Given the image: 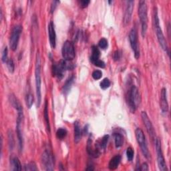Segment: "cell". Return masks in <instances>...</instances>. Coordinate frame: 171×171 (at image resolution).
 <instances>
[{
  "instance_id": "1",
  "label": "cell",
  "mask_w": 171,
  "mask_h": 171,
  "mask_svg": "<svg viewBox=\"0 0 171 171\" xmlns=\"http://www.w3.org/2000/svg\"><path fill=\"white\" fill-rule=\"evenodd\" d=\"M13 108L16 109L18 111V118L16 121V132L17 137L18 139V146L19 150L21 152L23 147V110L22 105L19 102H18L16 104L13 105Z\"/></svg>"
},
{
  "instance_id": "2",
  "label": "cell",
  "mask_w": 171,
  "mask_h": 171,
  "mask_svg": "<svg viewBox=\"0 0 171 171\" xmlns=\"http://www.w3.org/2000/svg\"><path fill=\"white\" fill-rule=\"evenodd\" d=\"M153 23H154V28L155 29L156 34H157V37L160 46H161L162 49L169 56L168 47V45H167V40H166L164 34H163L161 27H160V20H159L158 11H157V8H155L154 10Z\"/></svg>"
},
{
  "instance_id": "3",
  "label": "cell",
  "mask_w": 171,
  "mask_h": 171,
  "mask_svg": "<svg viewBox=\"0 0 171 171\" xmlns=\"http://www.w3.org/2000/svg\"><path fill=\"white\" fill-rule=\"evenodd\" d=\"M35 78H36V90L37 97V106H40L42 102V78H41V62H40L39 54H37L35 70Z\"/></svg>"
},
{
  "instance_id": "4",
  "label": "cell",
  "mask_w": 171,
  "mask_h": 171,
  "mask_svg": "<svg viewBox=\"0 0 171 171\" xmlns=\"http://www.w3.org/2000/svg\"><path fill=\"white\" fill-rule=\"evenodd\" d=\"M140 101L141 99L138 89L135 86H132L129 90L127 96V102L130 112L132 113L136 112L140 104Z\"/></svg>"
},
{
  "instance_id": "5",
  "label": "cell",
  "mask_w": 171,
  "mask_h": 171,
  "mask_svg": "<svg viewBox=\"0 0 171 171\" xmlns=\"http://www.w3.org/2000/svg\"><path fill=\"white\" fill-rule=\"evenodd\" d=\"M74 68L73 64L71 61L63 60L60 62L54 64L52 66V73L54 77L57 78L58 80H62L64 77L65 72L66 70H72Z\"/></svg>"
},
{
  "instance_id": "6",
  "label": "cell",
  "mask_w": 171,
  "mask_h": 171,
  "mask_svg": "<svg viewBox=\"0 0 171 171\" xmlns=\"http://www.w3.org/2000/svg\"><path fill=\"white\" fill-rule=\"evenodd\" d=\"M138 16L141 23L142 36H145L148 29V9L145 1H140L138 4Z\"/></svg>"
},
{
  "instance_id": "7",
  "label": "cell",
  "mask_w": 171,
  "mask_h": 171,
  "mask_svg": "<svg viewBox=\"0 0 171 171\" xmlns=\"http://www.w3.org/2000/svg\"><path fill=\"white\" fill-rule=\"evenodd\" d=\"M135 136H136V138H137V142L140 148V150H141L142 154L144 155V157L147 160H150V159H151V156H150V153L148 150L145 135L142 129H140V128H137V129H136Z\"/></svg>"
},
{
  "instance_id": "8",
  "label": "cell",
  "mask_w": 171,
  "mask_h": 171,
  "mask_svg": "<svg viewBox=\"0 0 171 171\" xmlns=\"http://www.w3.org/2000/svg\"><path fill=\"white\" fill-rule=\"evenodd\" d=\"M42 164L44 170H53L54 169V158L52 150L49 148H45L42 155Z\"/></svg>"
},
{
  "instance_id": "9",
  "label": "cell",
  "mask_w": 171,
  "mask_h": 171,
  "mask_svg": "<svg viewBox=\"0 0 171 171\" xmlns=\"http://www.w3.org/2000/svg\"><path fill=\"white\" fill-rule=\"evenodd\" d=\"M22 32V26L20 25H16L14 26L12 31L11 36L9 39V46L13 51H16L18 48L20 36Z\"/></svg>"
},
{
  "instance_id": "10",
  "label": "cell",
  "mask_w": 171,
  "mask_h": 171,
  "mask_svg": "<svg viewBox=\"0 0 171 171\" xmlns=\"http://www.w3.org/2000/svg\"><path fill=\"white\" fill-rule=\"evenodd\" d=\"M154 143H155L156 150H157V163L158 166V168L161 171L168 170L167 164H166L165 159H164L163 153L162 150V146H161V142H160V140L158 138H157L155 140Z\"/></svg>"
},
{
  "instance_id": "11",
  "label": "cell",
  "mask_w": 171,
  "mask_h": 171,
  "mask_svg": "<svg viewBox=\"0 0 171 171\" xmlns=\"http://www.w3.org/2000/svg\"><path fill=\"white\" fill-rule=\"evenodd\" d=\"M129 41L130 46L134 52L135 58L138 59L140 58V48L138 41V33L136 28H133L130 30L129 34Z\"/></svg>"
},
{
  "instance_id": "12",
  "label": "cell",
  "mask_w": 171,
  "mask_h": 171,
  "mask_svg": "<svg viewBox=\"0 0 171 171\" xmlns=\"http://www.w3.org/2000/svg\"><path fill=\"white\" fill-rule=\"evenodd\" d=\"M62 54L64 60H68V61H72L75 58L76 54H75V49L74 44L67 40L64 42L62 49Z\"/></svg>"
},
{
  "instance_id": "13",
  "label": "cell",
  "mask_w": 171,
  "mask_h": 171,
  "mask_svg": "<svg viewBox=\"0 0 171 171\" xmlns=\"http://www.w3.org/2000/svg\"><path fill=\"white\" fill-rule=\"evenodd\" d=\"M141 118H142V122L145 126L146 127V129H147V131L148 132V134H149V136L150 137V138H151V139L153 140H154V141H155L156 138H157V137H156V132H155V130L154 128V127L153 125L151 122V121H150V120L148 117V114H147V112H142L141 113Z\"/></svg>"
},
{
  "instance_id": "14",
  "label": "cell",
  "mask_w": 171,
  "mask_h": 171,
  "mask_svg": "<svg viewBox=\"0 0 171 171\" xmlns=\"http://www.w3.org/2000/svg\"><path fill=\"white\" fill-rule=\"evenodd\" d=\"M127 3V7H126L125 12H124V18H123V23L125 26L128 25L130 23V21H131L133 10H134V1H128Z\"/></svg>"
},
{
  "instance_id": "15",
  "label": "cell",
  "mask_w": 171,
  "mask_h": 171,
  "mask_svg": "<svg viewBox=\"0 0 171 171\" xmlns=\"http://www.w3.org/2000/svg\"><path fill=\"white\" fill-rule=\"evenodd\" d=\"M48 34L50 46L52 48H55L56 46V34L53 22H50L48 25Z\"/></svg>"
},
{
  "instance_id": "16",
  "label": "cell",
  "mask_w": 171,
  "mask_h": 171,
  "mask_svg": "<svg viewBox=\"0 0 171 171\" xmlns=\"http://www.w3.org/2000/svg\"><path fill=\"white\" fill-rule=\"evenodd\" d=\"M160 108L163 113L165 114L168 111V99H167V89L165 88H163L161 90V94H160Z\"/></svg>"
},
{
  "instance_id": "17",
  "label": "cell",
  "mask_w": 171,
  "mask_h": 171,
  "mask_svg": "<svg viewBox=\"0 0 171 171\" xmlns=\"http://www.w3.org/2000/svg\"><path fill=\"white\" fill-rule=\"evenodd\" d=\"M92 140L90 138H89L88 141V144H87V152L90 156H91V157L94 158H98L100 155V149L98 147V146H96V144L95 148L92 147Z\"/></svg>"
},
{
  "instance_id": "18",
  "label": "cell",
  "mask_w": 171,
  "mask_h": 171,
  "mask_svg": "<svg viewBox=\"0 0 171 171\" xmlns=\"http://www.w3.org/2000/svg\"><path fill=\"white\" fill-rule=\"evenodd\" d=\"M82 130L80 127V123L78 121L74 122V142L78 144L82 138Z\"/></svg>"
},
{
  "instance_id": "19",
  "label": "cell",
  "mask_w": 171,
  "mask_h": 171,
  "mask_svg": "<svg viewBox=\"0 0 171 171\" xmlns=\"http://www.w3.org/2000/svg\"><path fill=\"white\" fill-rule=\"evenodd\" d=\"M121 158H122L121 156L120 155L114 156V157L110 160V161L109 163V164H108L109 169L111 170L117 169L118 167V165L120 163V161H121Z\"/></svg>"
},
{
  "instance_id": "20",
  "label": "cell",
  "mask_w": 171,
  "mask_h": 171,
  "mask_svg": "<svg viewBox=\"0 0 171 171\" xmlns=\"http://www.w3.org/2000/svg\"><path fill=\"white\" fill-rule=\"evenodd\" d=\"M74 76H72L66 80V82H65L64 86L62 87V92L64 94H67L70 92V89L72 88V86L74 82Z\"/></svg>"
},
{
  "instance_id": "21",
  "label": "cell",
  "mask_w": 171,
  "mask_h": 171,
  "mask_svg": "<svg viewBox=\"0 0 171 171\" xmlns=\"http://www.w3.org/2000/svg\"><path fill=\"white\" fill-rule=\"evenodd\" d=\"M100 52L98 48L96 46H93L92 47V56L90 57V60L93 63L95 61L100 59Z\"/></svg>"
},
{
  "instance_id": "22",
  "label": "cell",
  "mask_w": 171,
  "mask_h": 171,
  "mask_svg": "<svg viewBox=\"0 0 171 171\" xmlns=\"http://www.w3.org/2000/svg\"><path fill=\"white\" fill-rule=\"evenodd\" d=\"M44 117L45 122H46L47 130L49 132H50V125H49V116H48V102L47 101L45 102V106L44 110Z\"/></svg>"
},
{
  "instance_id": "23",
  "label": "cell",
  "mask_w": 171,
  "mask_h": 171,
  "mask_svg": "<svg viewBox=\"0 0 171 171\" xmlns=\"http://www.w3.org/2000/svg\"><path fill=\"white\" fill-rule=\"evenodd\" d=\"M114 141H115V146L117 148L121 147L124 143V137L121 134L115 133L114 134Z\"/></svg>"
},
{
  "instance_id": "24",
  "label": "cell",
  "mask_w": 171,
  "mask_h": 171,
  "mask_svg": "<svg viewBox=\"0 0 171 171\" xmlns=\"http://www.w3.org/2000/svg\"><path fill=\"white\" fill-rule=\"evenodd\" d=\"M12 166L13 170H22V164L18 157H13L12 159Z\"/></svg>"
},
{
  "instance_id": "25",
  "label": "cell",
  "mask_w": 171,
  "mask_h": 171,
  "mask_svg": "<svg viewBox=\"0 0 171 171\" xmlns=\"http://www.w3.org/2000/svg\"><path fill=\"white\" fill-rule=\"evenodd\" d=\"M67 134H68V132L67 130L65 129V128H60L59 129H58L57 132H56V137L58 139L60 140H62L64 139L65 137L67 136Z\"/></svg>"
},
{
  "instance_id": "26",
  "label": "cell",
  "mask_w": 171,
  "mask_h": 171,
  "mask_svg": "<svg viewBox=\"0 0 171 171\" xmlns=\"http://www.w3.org/2000/svg\"><path fill=\"white\" fill-rule=\"evenodd\" d=\"M34 96L32 93H28L26 94V105L27 107L28 108H30L34 104Z\"/></svg>"
},
{
  "instance_id": "27",
  "label": "cell",
  "mask_w": 171,
  "mask_h": 171,
  "mask_svg": "<svg viewBox=\"0 0 171 171\" xmlns=\"http://www.w3.org/2000/svg\"><path fill=\"white\" fill-rule=\"evenodd\" d=\"M108 139H109V135H105L102 138L101 141H100V148L105 150L106 148L107 147V144L108 142Z\"/></svg>"
},
{
  "instance_id": "28",
  "label": "cell",
  "mask_w": 171,
  "mask_h": 171,
  "mask_svg": "<svg viewBox=\"0 0 171 171\" xmlns=\"http://www.w3.org/2000/svg\"><path fill=\"white\" fill-rule=\"evenodd\" d=\"M110 81L108 78H104L100 83V88L103 90H106L110 86Z\"/></svg>"
},
{
  "instance_id": "29",
  "label": "cell",
  "mask_w": 171,
  "mask_h": 171,
  "mask_svg": "<svg viewBox=\"0 0 171 171\" xmlns=\"http://www.w3.org/2000/svg\"><path fill=\"white\" fill-rule=\"evenodd\" d=\"M6 64H7V67L9 70V72L13 73L14 72V70H15V65H14V62L13 61V60L12 58L8 59Z\"/></svg>"
},
{
  "instance_id": "30",
  "label": "cell",
  "mask_w": 171,
  "mask_h": 171,
  "mask_svg": "<svg viewBox=\"0 0 171 171\" xmlns=\"http://www.w3.org/2000/svg\"><path fill=\"white\" fill-rule=\"evenodd\" d=\"M24 170H38V168L36 167V164L34 162H31L24 166Z\"/></svg>"
},
{
  "instance_id": "31",
  "label": "cell",
  "mask_w": 171,
  "mask_h": 171,
  "mask_svg": "<svg viewBox=\"0 0 171 171\" xmlns=\"http://www.w3.org/2000/svg\"><path fill=\"white\" fill-rule=\"evenodd\" d=\"M8 141H9V149L12 150L13 147H14V140L13 134L11 130H9L8 132Z\"/></svg>"
},
{
  "instance_id": "32",
  "label": "cell",
  "mask_w": 171,
  "mask_h": 171,
  "mask_svg": "<svg viewBox=\"0 0 171 171\" xmlns=\"http://www.w3.org/2000/svg\"><path fill=\"white\" fill-rule=\"evenodd\" d=\"M98 46L99 47L102 49H106L108 48V41L105 38H102L99 41V43H98Z\"/></svg>"
},
{
  "instance_id": "33",
  "label": "cell",
  "mask_w": 171,
  "mask_h": 171,
  "mask_svg": "<svg viewBox=\"0 0 171 171\" xmlns=\"http://www.w3.org/2000/svg\"><path fill=\"white\" fill-rule=\"evenodd\" d=\"M127 157L128 161H132L134 158V150L131 147H128L127 150Z\"/></svg>"
},
{
  "instance_id": "34",
  "label": "cell",
  "mask_w": 171,
  "mask_h": 171,
  "mask_svg": "<svg viewBox=\"0 0 171 171\" xmlns=\"http://www.w3.org/2000/svg\"><path fill=\"white\" fill-rule=\"evenodd\" d=\"M92 76L94 80H100L102 76V71H100V70H95V71L92 72Z\"/></svg>"
},
{
  "instance_id": "35",
  "label": "cell",
  "mask_w": 171,
  "mask_h": 171,
  "mask_svg": "<svg viewBox=\"0 0 171 171\" xmlns=\"http://www.w3.org/2000/svg\"><path fill=\"white\" fill-rule=\"evenodd\" d=\"M8 48L6 47V48H4L3 50L2 51V60L3 62L6 63V62L8 61Z\"/></svg>"
},
{
  "instance_id": "36",
  "label": "cell",
  "mask_w": 171,
  "mask_h": 171,
  "mask_svg": "<svg viewBox=\"0 0 171 171\" xmlns=\"http://www.w3.org/2000/svg\"><path fill=\"white\" fill-rule=\"evenodd\" d=\"M93 64L95 65L96 66L99 67L100 68H104L105 66H106L105 63L102 61V60H100V59L98 60H96V61H95L94 62H93Z\"/></svg>"
},
{
  "instance_id": "37",
  "label": "cell",
  "mask_w": 171,
  "mask_h": 171,
  "mask_svg": "<svg viewBox=\"0 0 171 171\" xmlns=\"http://www.w3.org/2000/svg\"><path fill=\"white\" fill-rule=\"evenodd\" d=\"M59 3H60V1H54V2H52V3L51 4V7H50V13H53L55 12V10H56V9L58 7Z\"/></svg>"
},
{
  "instance_id": "38",
  "label": "cell",
  "mask_w": 171,
  "mask_h": 171,
  "mask_svg": "<svg viewBox=\"0 0 171 171\" xmlns=\"http://www.w3.org/2000/svg\"><path fill=\"white\" fill-rule=\"evenodd\" d=\"M121 57H122L121 52L119 51V50H117V51L114 52L113 56L114 61H118V60H120V59L121 58Z\"/></svg>"
},
{
  "instance_id": "39",
  "label": "cell",
  "mask_w": 171,
  "mask_h": 171,
  "mask_svg": "<svg viewBox=\"0 0 171 171\" xmlns=\"http://www.w3.org/2000/svg\"><path fill=\"white\" fill-rule=\"evenodd\" d=\"M90 2L89 0H81V1H80V5H81V7L82 8H86L88 7Z\"/></svg>"
},
{
  "instance_id": "40",
  "label": "cell",
  "mask_w": 171,
  "mask_h": 171,
  "mask_svg": "<svg viewBox=\"0 0 171 171\" xmlns=\"http://www.w3.org/2000/svg\"><path fill=\"white\" fill-rule=\"evenodd\" d=\"M141 171H147L148 170V166L147 163H144L141 166H140V170Z\"/></svg>"
},
{
  "instance_id": "41",
  "label": "cell",
  "mask_w": 171,
  "mask_h": 171,
  "mask_svg": "<svg viewBox=\"0 0 171 171\" xmlns=\"http://www.w3.org/2000/svg\"><path fill=\"white\" fill-rule=\"evenodd\" d=\"M86 170H94V167H93V166L92 165H89L88 166V167L86 168Z\"/></svg>"
}]
</instances>
